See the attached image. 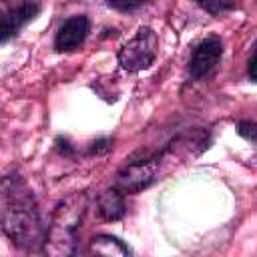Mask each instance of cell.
Listing matches in <instances>:
<instances>
[{
	"label": "cell",
	"instance_id": "obj_1",
	"mask_svg": "<svg viewBox=\"0 0 257 257\" xmlns=\"http://www.w3.org/2000/svg\"><path fill=\"white\" fill-rule=\"evenodd\" d=\"M6 201L0 213V223L4 233L20 247H34L44 243V229L42 221L34 203L32 193L26 189L24 183L8 181L6 183Z\"/></svg>",
	"mask_w": 257,
	"mask_h": 257
},
{
	"label": "cell",
	"instance_id": "obj_2",
	"mask_svg": "<svg viewBox=\"0 0 257 257\" xmlns=\"http://www.w3.org/2000/svg\"><path fill=\"white\" fill-rule=\"evenodd\" d=\"M84 215V197H70L66 199L54 213L52 225L44 235L46 251L50 253H70L72 243L76 239L78 225Z\"/></svg>",
	"mask_w": 257,
	"mask_h": 257
},
{
	"label": "cell",
	"instance_id": "obj_3",
	"mask_svg": "<svg viewBox=\"0 0 257 257\" xmlns=\"http://www.w3.org/2000/svg\"><path fill=\"white\" fill-rule=\"evenodd\" d=\"M157 34L151 28H139V32L118 50V64L128 72L149 68L157 58Z\"/></svg>",
	"mask_w": 257,
	"mask_h": 257
},
{
	"label": "cell",
	"instance_id": "obj_4",
	"mask_svg": "<svg viewBox=\"0 0 257 257\" xmlns=\"http://www.w3.org/2000/svg\"><path fill=\"white\" fill-rule=\"evenodd\" d=\"M221 54H223V42L221 38L217 36H209L205 38L203 42H199L191 54V60H189V72L193 78H203L207 76L215 64L221 60Z\"/></svg>",
	"mask_w": 257,
	"mask_h": 257
},
{
	"label": "cell",
	"instance_id": "obj_5",
	"mask_svg": "<svg viewBox=\"0 0 257 257\" xmlns=\"http://www.w3.org/2000/svg\"><path fill=\"white\" fill-rule=\"evenodd\" d=\"M38 12H40V4L36 0H24V2L8 8L0 16V42H6L12 36H16L18 30L24 24H28Z\"/></svg>",
	"mask_w": 257,
	"mask_h": 257
},
{
	"label": "cell",
	"instance_id": "obj_6",
	"mask_svg": "<svg viewBox=\"0 0 257 257\" xmlns=\"http://www.w3.org/2000/svg\"><path fill=\"white\" fill-rule=\"evenodd\" d=\"M157 161L159 159H143V161H135L131 163L120 175H118V189L126 191V193H135L145 189L147 185L153 183L155 173H157Z\"/></svg>",
	"mask_w": 257,
	"mask_h": 257
},
{
	"label": "cell",
	"instance_id": "obj_7",
	"mask_svg": "<svg viewBox=\"0 0 257 257\" xmlns=\"http://www.w3.org/2000/svg\"><path fill=\"white\" fill-rule=\"evenodd\" d=\"M90 30V22L86 16H72L68 18L60 30L56 32V38H54V48L60 50V52H66V50H74L76 46H80L86 38Z\"/></svg>",
	"mask_w": 257,
	"mask_h": 257
},
{
	"label": "cell",
	"instance_id": "obj_8",
	"mask_svg": "<svg viewBox=\"0 0 257 257\" xmlns=\"http://www.w3.org/2000/svg\"><path fill=\"white\" fill-rule=\"evenodd\" d=\"M98 215L104 221H118L124 215V199L118 189H108L98 197Z\"/></svg>",
	"mask_w": 257,
	"mask_h": 257
},
{
	"label": "cell",
	"instance_id": "obj_9",
	"mask_svg": "<svg viewBox=\"0 0 257 257\" xmlns=\"http://www.w3.org/2000/svg\"><path fill=\"white\" fill-rule=\"evenodd\" d=\"M90 251L102 253V255H128L131 249L112 235H98L90 241Z\"/></svg>",
	"mask_w": 257,
	"mask_h": 257
},
{
	"label": "cell",
	"instance_id": "obj_10",
	"mask_svg": "<svg viewBox=\"0 0 257 257\" xmlns=\"http://www.w3.org/2000/svg\"><path fill=\"white\" fill-rule=\"evenodd\" d=\"M201 8H205L207 12H211V14H219V12H223V10H229L233 4L231 2H227V0H195Z\"/></svg>",
	"mask_w": 257,
	"mask_h": 257
},
{
	"label": "cell",
	"instance_id": "obj_11",
	"mask_svg": "<svg viewBox=\"0 0 257 257\" xmlns=\"http://www.w3.org/2000/svg\"><path fill=\"white\" fill-rule=\"evenodd\" d=\"M110 8L114 10H120V12H128V10H135L139 6H143L147 0H106Z\"/></svg>",
	"mask_w": 257,
	"mask_h": 257
},
{
	"label": "cell",
	"instance_id": "obj_12",
	"mask_svg": "<svg viewBox=\"0 0 257 257\" xmlns=\"http://www.w3.org/2000/svg\"><path fill=\"white\" fill-rule=\"evenodd\" d=\"M237 133H239L241 137H245L247 141H253V139H255V122H251V120L239 122V124H237Z\"/></svg>",
	"mask_w": 257,
	"mask_h": 257
},
{
	"label": "cell",
	"instance_id": "obj_13",
	"mask_svg": "<svg viewBox=\"0 0 257 257\" xmlns=\"http://www.w3.org/2000/svg\"><path fill=\"white\" fill-rule=\"evenodd\" d=\"M249 78L255 80V54H251L249 58Z\"/></svg>",
	"mask_w": 257,
	"mask_h": 257
}]
</instances>
